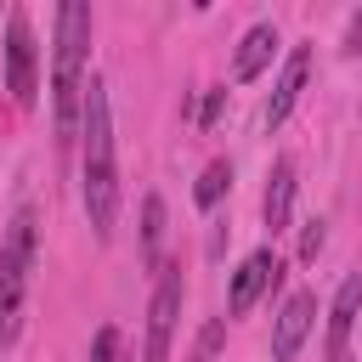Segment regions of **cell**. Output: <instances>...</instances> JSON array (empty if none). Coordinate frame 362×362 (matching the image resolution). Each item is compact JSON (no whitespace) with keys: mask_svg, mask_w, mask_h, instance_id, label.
Listing matches in <instances>:
<instances>
[{"mask_svg":"<svg viewBox=\"0 0 362 362\" xmlns=\"http://www.w3.org/2000/svg\"><path fill=\"white\" fill-rule=\"evenodd\" d=\"M322 238H328V232H322V221L311 215V221H305V232H300V260H317V249H322Z\"/></svg>","mask_w":362,"mask_h":362,"instance_id":"obj_15","label":"cell"},{"mask_svg":"<svg viewBox=\"0 0 362 362\" xmlns=\"http://www.w3.org/2000/svg\"><path fill=\"white\" fill-rule=\"evenodd\" d=\"M277 277H283V260L272 255V249H255L238 272H232V288H226V311L232 317H243L266 288H277Z\"/></svg>","mask_w":362,"mask_h":362,"instance_id":"obj_6","label":"cell"},{"mask_svg":"<svg viewBox=\"0 0 362 362\" xmlns=\"http://www.w3.org/2000/svg\"><path fill=\"white\" fill-rule=\"evenodd\" d=\"M345 51H362V11H356L351 28H345Z\"/></svg>","mask_w":362,"mask_h":362,"instance_id":"obj_17","label":"cell"},{"mask_svg":"<svg viewBox=\"0 0 362 362\" xmlns=\"http://www.w3.org/2000/svg\"><path fill=\"white\" fill-rule=\"evenodd\" d=\"M272 51H277V28L272 23H255L243 40H238V57H232V79L238 85H249L266 62H272Z\"/></svg>","mask_w":362,"mask_h":362,"instance_id":"obj_11","label":"cell"},{"mask_svg":"<svg viewBox=\"0 0 362 362\" xmlns=\"http://www.w3.org/2000/svg\"><path fill=\"white\" fill-rule=\"evenodd\" d=\"M221 102H226V90H209V96H204V107H198V124H204V130L221 119Z\"/></svg>","mask_w":362,"mask_h":362,"instance_id":"obj_16","label":"cell"},{"mask_svg":"<svg viewBox=\"0 0 362 362\" xmlns=\"http://www.w3.org/2000/svg\"><path fill=\"white\" fill-rule=\"evenodd\" d=\"M288 209H294V158H277L272 175H266V198H260V215H266L272 238L288 226Z\"/></svg>","mask_w":362,"mask_h":362,"instance_id":"obj_10","label":"cell"},{"mask_svg":"<svg viewBox=\"0 0 362 362\" xmlns=\"http://www.w3.org/2000/svg\"><path fill=\"white\" fill-rule=\"evenodd\" d=\"M85 57H90V6L85 0H62L57 6V57H51V113H57V141L62 147L79 136Z\"/></svg>","mask_w":362,"mask_h":362,"instance_id":"obj_2","label":"cell"},{"mask_svg":"<svg viewBox=\"0 0 362 362\" xmlns=\"http://www.w3.org/2000/svg\"><path fill=\"white\" fill-rule=\"evenodd\" d=\"M311 317H317V294H311V288H300V294L283 300L277 328H272V362H294V351H300L305 334H311Z\"/></svg>","mask_w":362,"mask_h":362,"instance_id":"obj_7","label":"cell"},{"mask_svg":"<svg viewBox=\"0 0 362 362\" xmlns=\"http://www.w3.org/2000/svg\"><path fill=\"white\" fill-rule=\"evenodd\" d=\"M187 362H209V356H204V351H198V356H187Z\"/></svg>","mask_w":362,"mask_h":362,"instance_id":"obj_18","label":"cell"},{"mask_svg":"<svg viewBox=\"0 0 362 362\" xmlns=\"http://www.w3.org/2000/svg\"><path fill=\"white\" fill-rule=\"evenodd\" d=\"M305 79H311V45H294V51H288V62H283V74H277V85H272V102H266V130H277V124L300 107Z\"/></svg>","mask_w":362,"mask_h":362,"instance_id":"obj_8","label":"cell"},{"mask_svg":"<svg viewBox=\"0 0 362 362\" xmlns=\"http://www.w3.org/2000/svg\"><path fill=\"white\" fill-rule=\"evenodd\" d=\"M34 249H40V215H34V204H23L0 238V345H17L23 300H28V277H34Z\"/></svg>","mask_w":362,"mask_h":362,"instance_id":"obj_3","label":"cell"},{"mask_svg":"<svg viewBox=\"0 0 362 362\" xmlns=\"http://www.w3.org/2000/svg\"><path fill=\"white\" fill-rule=\"evenodd\" d=\"M158 243H164V198L158 192H147L141 198V260L158 272L164 260H158Z\"/></svg>","mask_w":362,"mask_h":362,"instance_id":"obj_12","label":"cell"},{"mask_svg":"<svg viewBox=\"0 0 362 362\" xmlns=\"http://www.w3.org/2000/svg\"><path fill=\"white\" fill-rule=\"evenodd\" d=\"M6 85H11L17 107H34V28H28V11L6 17Z\"/></svg>","mask_w":362,"mask_h":362,"instance_id":"obj_5","label":"cell"},{"mask_svg":"<svg viewBox=\"0 0 362 362\" xmlns=\"http://www.w3.org/2000/svg\"><path fill=\"white\" fill-rule=\"evenodd\" d=\"M90 362H119V328H96V339H90Z\"/></svg>","mask_w":362,"mask_h":362,"instance_id":"obj_14","label":"cell"},{"mask_svg":"<svg viewBox=\"0 0 362 362\" xmlns=\"http://www.w3.org/2000/svg\"><path fill=\"white\" fill-rule=\"evenodd\" d=\"M226 187H232V164H226V158H215V164H204V175H198V187H192V198H198V209H215Z\"/></svg>","mask_w":362,"mask_h":362,"instance_id":"obj_13","label":"cell"},{"mask_svg":"<svg viewBox=\"0 0 362 362\" xmlns=\"http://www.w3.org/2000/svg\"><path fill=\"white\" fill-rule=\"evenodd\" d=\"M79 136H85V221L107 243L113 238V215H119V164H113V107H107V85L102 79L85 85Z\"/></svg>","mask_w":362,"mask_h":362,"instance_id":"obj_1","label":"cell"},{"mask_svg":"<svg viewBox=\"0 0 362 362\" xmlns=\"http://www.w3.org/2000/svg\"><path fill=\"white\" fill-rule=\"evenodd\" d=\"M356 305H362V272H351L328 305V362H345V339H351V322H356Z\"/></svg>","mask_w":362,"mask_h":362,"instance_id":"obj_9","label":"cell"},{"mask_svg":"<svg viewBox=\"0 0 362 362\" xmlns=\"http://www.w3.org/2000/svg\"><path fill=\"white\" fill-rule=\"evenodd\" d=\"M175 317H181V260H164V266H158L153 305H147V362H170Z\"/></svg>","mask_w":362,"mask_h":362,"instance_id":"obj_4","label":"cell"}]
</instances>
